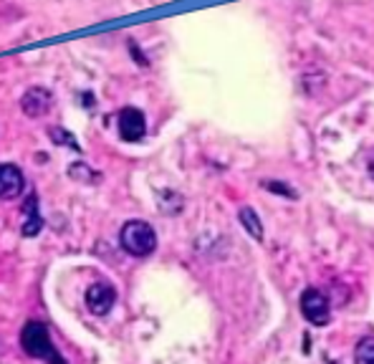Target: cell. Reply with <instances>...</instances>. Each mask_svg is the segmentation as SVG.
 <instances>
[{"label":"cell","instance_id":"cell-1","mask_svg":"<svg viewBox=\"0 0 374 364\" xmlns=\"http://www.w3.org/2000/svg\"><path fill=\"white\" fill-rule=\"evenodd\" d=\"M20 346L30 357L43 359L49 364H66V359L56 352L54 341H51V332L43 322H28L20 332Z\"/></svg>","mask_w":374,"mask_h":364},{"label":"cell","instance_id":"cell-2","mask_svg":"<svg viewBox=\"0 0 374 364\" xmlns=\"http://www.w3.org/2000/svg\"><path fill=\"white\" fill-rule=\"evenodd\" d=\"M119 245L127 250L129 255H137V258H145L152 250L157 248V233L150 223L145 220H129V223L121 225L119 231Z\"/></svg>","mask_w":374,"mask_h":364},{"label":"cell","instance_id":"cell-3","mask_svg":"<svg viewBox=\"0 0 374 364\" xmlns=\"http://www.w3.org/2000/svg\"><path fill=\"white\" fill-rule=\"evenodd\" d=\"M301 314L306 316V322L316 324V327H326L332 319V309H329V298L319 291V289H306L301 293Z\"/></svg>","mask_w":374,"mask_h":364},{"label":"cell","instance_id":"cell-4","mask_svg":"<svg viewBox=\"0 0 374 364\" xmlns=\"http://www.w3.org/2000/svg\"><path fill=\"white\" fill-rule=\"evenodd\" d=\"M114 303H116V291L111 284L99 281V284L89 286V291H86V306H89L91 314H97V316L109 314Z\"/></svg>","mask_w":374,"mask_h":364},{"label":"cell","instance_id":"cell-5","mask_svg":"<svg viewBox=\"0 0 374 364\" xmlns=\"http://www.w3.org/2000/svg\"><path fill=\"white\" fill-rule=\"evenodd\" d=\"M119 134L124 142H139L147 134V119L145 114L134 107H127L121 109L119 114Z\"/></svg>","mask_w":374,"mask_h":364},{"label":"cell","instance_id":"cell-6","mask_svg":"<svg viewBox=\"0 0 374 364\" xmlns=\"http://www.w3.org/2000/svg\"><path fill=\"white\" fill-rule=\"evenodd\" d=\"M51 102H54V97H51L49 89L33 86V89L25 91L23 99H20V109H23V114H28V116H33V119H38V116L49 114Z\"/></svg>","mask_w":374,"mask_h":364},{"label":"cell","instance_id":"cell-7","mask_svg":"<svg viewBox=\"0 0 374 364\" xmlns=\"http://www.w3.org/2000/svg\"><path fill=\"white\" fill-rule=\"evenodd\" d=\"M23 172L16 164L0 162V200H13L23 193Z\"/></svg>","mask_w":374,"mask_h":364},{"label":"cell","instance_id":"cell-8","mask_svg":"<svg viewBox=\"0 0 374 364\" xmlns=\"http://www.w3.org/2000/svg\"><path fill=\"white\" fill-rule=\"evenodd\" d=\"M41 228H43V220H41V215H38V200H36V195H30L28 200H25V220H23L20 233H23L25 238H33Z\"/></svg>","mask_w":374,"mask_h":364},{"label":"cell","instance_id":"cell-9","mask_svg":"<svg viewBox=\"0 0 374 364\" xmlns=\"http://www.w3.org/2000/svg\"><path fill=\"white\" fill-rule=\"evenodd\" d=\"M241 223H243V228L255 238V241L263 238V225H260V218L255 215L253 207H241Z\"/></svg>","mask_w":374,"mask_h":364},{"label":"cell","instance_id":"cell-10","mask_svg":"<svg viewBox=\"0 0 374 364\" xmlns=\"http://www.w3.org/2000/svg\"><path fill=\"white\" fill-rule=\"evenodd\" d=\"M354 362L356 364H374V339L372 336H367V339H362L359 344H356Z\"/></svg>","mask_w":374,"mask_h":364},{"label":"cell","instance_id":"cell-11","mask_svg":"<svg viewBox=\"0 0 374 364\" xmlns=\"http://www.w3.org/2000/svg\"><path fill=\"white\" fill-rule=\"evenodd\" d=\"M51 137H54V140H59V142H56V145H68V147H71V150H79V145L73 142L71 134L61 132V129H51Z\"/></svg>","mask_w":374,"mask_h":364},{"label":"cell","instance_id":"cell-12","mask_svg":"<svg viewBox=\"0 0 374 364\" xmlns=\"http://www.w3.org/2000/svg\"><path fill=\"white\" fill-rule=\"evenodd\" d=\"M369 175H372V180H374V154H372V159H369Z\"/></svg>","mask_w":374,"mask_h":364}]
</instances>
